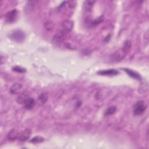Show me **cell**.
<instances>
[{
	"label": "cell",
	"mask_w": 149,
	"mask_h": 149,
	"mask_svg": "<svg viewBox=\"0 0 149 149\" xmlns=\"http://www.w3.org/2000/svg\"><path fill=\"white\" fill-rule=\"evenodd\" d=\"M39 100L41 103H45L47 100V94L45 93L41 94L39 97Z\"/></svg>",
	"instance_id": "obj_19"
},
{
	"label": "cell",
	"mask_w": 149,
	"mask_h": 149,
	"mask_svg": "<svg viewBox=\"0 0 149 149\" xmlns=\"http://www.w3.org/2000/svg\"><path fill=\"white\" fill-rule=\"evenodd\" d=\"M18 137V132L16 130H11L8 135V138L10 140H15Z\"/></svg>",
	"instance_id": "obj_14"
},
{
	"label": "cell",
	"mask_w": 149,
	"mask_h": 149,
	"mask_svg": "<svg viewBox=\"0 0 149 149\" xmlns=\"http://www.w3.org/2000/svg\"><path fill=\"white\" fill-rule=\"evenodd\" d=\"M22 88V85L21 83H15L11 87L10 92L11 94H18L21 92Z\"/></svg>",
	"instance_id": "obj_8"
},
{
	"label": "cell",
	"mask_w": 149,
	"mask_h": 149,
	"mask_svg": "<svg viewBox=\"0 0 149 149\" xmlns=\"http://www.w3.org/2000/svg\"><path fill=\"white\" fill-rule=\"evenodd\" d=\"M73 27V23L70 20H66L63 23V27L64 31L67 33L71 32Z\"/></svg>",
	"instance_id": "obj_7"
},
{
	"label": "cell",
	"mask_w": 149,
	"mask_h": 149,
	"mask_svg": "<svg viewBox=\"0 0 149 149\" xmlns=\"http://www.w3.org/2000/svg\"><path fill=\"white\" fill-rule=\"evenodd\" d=\"M67 33L66 32H65L64 30L62 31H59V32H57L54 36L53 41L57 44H59V43H61L63 42L64 41V40L65 39Z\"/></svg>",
	"instance_id": "obj_5"
},
{
	"label": "cell",
	"mask_w": 149,
	"mask_h": 149,
	"mask_svg": "<svg viewBox=\"0 0 149 149\" xmlns=\"http://www.w3.org/2000/svg\"><path fill=\"white\" fill-rule=\"evenodd\" d=\"M146 110V106L143 101H139L134 106L133 113L135 115H140L144 113Z\"/></svg>",
	"instance_id": "obj_2"
},
{
	"label": "cell",
	"mask_w": 149,
	"mask_h": 149,
	"mask_svg": "<svg viewBox=\"0 0 149 149\" xmlns=\"http://www.w3.org/2000/svg\"><path fill=\"white\" fill-rule=\"evenodd\" d=\"M119 73V72L115 69H111L108 70L100 71L97 72V74L102 76H115Z\"/></svg>",
	"instance_id": "obj_6"
},
{
	"label": "cell",
	"mask_w": 149,
	"mask_h": 149,
	"mask_svg": "<svg viewBox=\"0 0 149 149\" xmlns=\"http://www.w3.org/2000/svg\"><path fill=\"white\" fill-rule=\"evenodd\" d=\"M29 97H30L29 94L26 92H24L19 94L17 99V101L18 104H24Z\"/></svg>",
	"instance_id": "obj_11"
},
{
	"label": "cell",
	"mask_w": 149,
	"mask_h": 149,
	"mask_svg": "<svg viewBox=\"0 0 149 149\" xmlns=\"http://www.w3.org/2000/svg\"><path fill=\"white\" fill-rule=\"evenodd\" d=\"M31 130H26L22 135H21V136L19 137V140L21 141H25L27 139L29 138L30 136H31Z\"/></svg>",
	"instance_id": "obj_12"
},
{
	"label": "cell",
	"mask_w": 149,
	"mask_h": 149,
	"mask_svg": "<svg viewBox=\"0 0 149 149\" xmlns=\"http://www.w3.org/2000/svg\"><path fill=\"white\" fill-rule=\"evenodd\" d=\"M17 15H18V12L16 9H13L12 11L8 12L5 15V19L6 22L9 23L14 22L17 18Z\"/></svg>",
	"instance_id": "obj_4"
},
{
	"label": "cell",
	"mask_w": 149,
	"mask_h": 149,
	"mask_svg": "<svg viewBox=\"0 0 149 149\" xmlns=\"http://www.w3.org/2000/svg\"><path fill=\"white\" fill-rule=\"evenodd\" d=\"M10 38L14 41H16L17 43H22L25 39V35L20 30H16V31H13L11 34Z\"/></svg>",
	"instance_id": "obj_1"
},
{
	"label": "cell",
	"mask_w": 149,
	"mask_h": 149,
	"mask_svg": "<svg viewBox=\"0 0 149 149\" xmlns=\"http://www.w3.org/2000/svg\"><path fill=\"white\" fill-rule=\"evenodd\" d=\"M54 23L51 21H47L44 24V27L48 31H51L54 29Z\"/></svg>",
	"instance_id": "obj_16"
},
{
	"label": "cell",
	"mask_w": 149,
	"mask_h": 149,
	"mask_svg": "<svg viewBox=\"0 0 149 149\" xmlns=\"http://www.w3.org/2000/svg\"><path fill=\"white\" fill-rule=\"evenodd\" d=\"M95 3L94 1H86L84 3V8L86 11H91L94 4Z\"/></svg>",
	"instance_id": "obj_13"
},
{
	"label": "cell",
	"mask_w": 149,
	"mask_h": 149,
	"mask_svg": "<svg viewBox=\"0 0 149 149\" xmlns=\"http://www.w3.org/2000/svg\"><path fill=\"white\" fill-rule=\"evenodd\" d=\"M125 55H126V52L125 51H124L122 49L116 51L111 55V59L112 61H114V62L120 61L125 57Z\"/></svg>",
	"instance_id": "obj_3"
},
{
	"label": "cell",
	"mask_w": 149,
	"mask_h": 149,
	"mask_svg": "<svg viewBox=\"0 0 149 149\" xmlns=\"http://www.w3.org/2000/svg\"><path fill=\"white\" fill-rule=\"evenodd\" d=\"M116 111V108L115 106L110 107L108 108L104 113V116H110L114 114Z\"/></svg>",
	"instance_id": "obj_15"
},
{
	"label": "cell",
	"mask_w": 149,
	"mask_h": 149,
	"mask_svg": "<svg viewBox=\"0 0 149 149\" xmlns=\"http://www.w3.org/2000/svg\"><path fill=\"white\" fill-rule=\"evenodd\" d=\"M35 104V100L33 98L31 97H29L27 100L24 103V106H25V108L27 110H31L32 109Z\"/></svg>",
	"instance_id": "obj_10"
},
{
	"label": "cell",
	"mask_w": 149,
	"mask_h": 149,
	"mask_svg": "<svg viewBox=\"0 0 149 149\" xmlns=\"http://www.w3.org/2000/svg\"><path fill=\"white\" fill-rule=\"evenodd\" d=\"M44 141V138H43L42 137L40 136H36L35 138H33L32 140H31V143H34V144H37V143H41Z\"/></svg>",
	"instance_id": "obj_18"
},
{
	"label": "cell",
	"mask_w": 149,
	"mask_h": 149,
	"mask_svg": "<svg viewBox=\"0 0 149 149\" xmlns=\"http://www.w3.org/2000/svg\"><path fill=\"white\" fill-rule=\"evenodd\" d=\"M13 70L14 71H16V72H21V73H23V72H25L26 71V70L20 67H16L13 68Z\"/></svg>",
	"instance_id": "obj_20"
},
{
	"label": "cell",
	"mask_w": 149,
	"mask_h": 149,
	"mask_svg": "<svg viewBox=\"0 0 149 149\" xmlns=\"http://www.w3.org/2000/svg\"><path fill=\"white\" fill-rule=\"evenodd\" d=\"M131 46H132V44H131V42L129 41V40H126L124 44V46H123V48H122V50L124 51H125V52H127L131 48Z\"/></svg>",
	"instance_id": "obj_17"
},
{
	"label": "cell",
	"mask_w": 149,
	"mask_h": 149,
	"mask_svg": "<svg viewBox=\"0 0 149 149\" xmlns=\"http://www.w3.org/2000/svg\"><path fill=\"white\" fill-rule=\"evenodd\" d=\"M124 70L128 73V74L129 76L132 77V78L137 79V80L141 79V76L138 72L134 71L132 69H128V68H125V69H124Z\"/></svg>",
	"instance_id": "obj_9"
}]
</instances>
